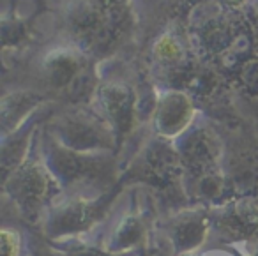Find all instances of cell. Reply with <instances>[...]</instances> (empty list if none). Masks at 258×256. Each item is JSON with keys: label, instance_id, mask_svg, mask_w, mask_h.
<instances>
[{"label": "cell", "instance_id": "5b68a950", "mask_svg": "<svg viewBox=\"0 0 258 256\" xmlns=\"http://www.w3.org/2000/svg\"><path fill=\"white\" fill-rule=\"evenodd\" d=\"M22 245H20L18 231L6 226L2 230V256H20Z\"/></svg>", "mask_w": 258, "mask_h": 256}, {"label": "cell", "instance_id": "8992f818", "mask_svg": "<svg viewBox=\"0 0 258 256\" xmlns=\"http://www.w3.org/2000/svg\"><path fill=\"white\" fill-rule=\"evenodd\" d=\"M198 256H237V254L232 251H226V249H214V251H205Z\"/></svg>", "mask_w": 258, "mask_h": 256}, {"label": "cell", "instance_id": "6da1fadb", "mask_svg": "<svg viewBox=\"0 0 258 256\" xmlns=\"http://www.w3.org/2000/svg\"><path fill=\"white\" fill-rule=\"evenodd\" d=\"M51 37L73 44L97 64L125 58L137 41V0H48Z\"/></svg>", "mask_w": 258, "mask_h": 256}, {"label": "cell", "instance_id": "3957f363", "mask_svg": "<svg viewBox=\"0 0 258 256\" xmlns=\"http://www.w3.org/2000/svg\"><path fill=\"white\" fill-rule=\"evenodd\" d=\"M6 187L11 191L15 202L27 217L37 216L50 189L48 168L39 159H25L13 171L11 182H8Z\"/></svg>", "mask_w": 258, "mask_h": 256}, {"label": "cell", "instance_id": "7a4b0ae2", "mask_svg": "<svg viewBox=\"0 0 258 256\" xmlns=\"http://www.w3.org/2000/svg\"><path fill=\"white\" fill-rule=\"evenodd\" d=\"M198 108L189 94L182 90H158L151 117L152 135L165 140L180 138L197 120Z\"/></svg>", "mask_w": 258, "mask_h": 256}, {"label": "cell", "instance_id": "277c9868", "mask_svg": "<svg viewBox=\"0 0 258 256\" xmlns=\"http://www.w3.org/2000/svg\"><path fill=\"white\" fill-rule=\"evenodd\" d=\"M51 101L39 90L29 87L6 90L2 97V133L4 138L16 133L30 117L37 113L41 108L50 104Z\"/></svg>", "mask_w": 258, "mask_h": 256}]
</instances>
